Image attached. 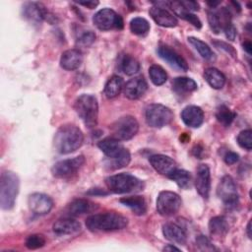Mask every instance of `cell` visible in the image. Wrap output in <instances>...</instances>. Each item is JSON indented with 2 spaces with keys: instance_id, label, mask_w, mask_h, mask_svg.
<instances>
[{
  "instance_id": "obj_19",
  "label": "cell",
  "mask_w": 252,
  "mask_h": 252,
  "mask_svg": "<svg viewBox=\"0 0 252 252\" xmlns=\"http://www.w3.org/2000/svg\"><path fill=\"white\" fill-rule=\"evenodd\" d=\"M195 187L203 198H208L211 189V173L207 164H200L197 169Z\"/></svg>"
},
{
  "instance_id": "obj_30",
  "label": "cell",
  "mask_w": 252,
  "mask_h": 252,
  "mask_svg": "<svg viewBox=\"0 0 252 252\" xmlns=\"http://www.w3.org/2000/svg\"><path fill=\"white\" fill-rule=\"evenodd\" d=\"M94 208V204L86 199H76L69 204L68 213L71 216H80L93 211Z\"/></svg>"
},
{
  "instance_id": "obj_44",
  "label": "cell",
  "mask_w": 252,
  "mask_h": 252,
  "mask_svg": "<svg viewBox=\"0 0 252 252\" xmlns=\"http://www.w3.org/2000/svg\"><path fill=\"white\" fill-rule=\"evenodd\" d=\"M224 34L226 36L227 39L229 40H234L235 36H236V29L234 28V26L232 25V23L228 24L224 29H223Z\"/></svg>"
},
{
  "instance_id": "obj_42",
  "label": "cell",
  "mask_w": 252,
  "mask_h": 252,
  "mask_svg": "<svg viewBox=\"0 0 252 252\" xmlns=\"http://www.w3.org/2000/svg\"><path fill=\"white\" fill-rule=\"evenodd\" d=\"M196 244L198 245L200 250L203 251H213L216 249L214 245L211 243V241L205 235H199L196 239Z\"/></svg>"
},
{
  "instance_id": "obj_33",
  "label": "cell",
  "mask_w": 252,
  "mask_h": 252,
  "mask_svg": "<svg viewBox=\"0 0 252 252\" xmlns=\"http://www.w3.org/2000/svg\"><path fill=\"white\" fill-rule=\"evenodd\" d=\"M120 67L126 75L132 76L139 72L140 63L133 56L126 54V55H123V57L121 58Z\"/></svg>"
},
{
  "instance_id": "obj_50",
  "label": "cell",
  "mask_w": 252,
  "mask_h": 252,
  "mask_svg": "<svg viewBox=\"0 0 252 252\" xmlns=\"http://www.w3.org/2000/svg\"><path fill=\"white\" fill-rule=\"evenodd\" d=\"M162 250H163V251H173V250H175V251H180L179 248H177L176 246H174V245H172V244H168V245L164 246Z\"/></svg>"
},
{
  "instance_id": "obj_3",
  "label": "cell",
  "mask_w": 252,
  "mask_h": 252,
  "mask_svg": "<svg viewBox=\"0 0 252 252\" xmlns=\"http://www.w3.org/2000/svg\"><path fill=\"white\" fill-rule=\"evenodd\" d=\"M20 189V180L13 171H3L0 177V205L3 210L14 207Z\"/></svg>"
},
{
  "instance_id": "obj_27",
  "label": "cell",
  "mask_w": 252,
  "mask_h": 252,
  "mask_svg": "<svg viewBox=\"0 0 252 252\" xmlns=\"http://www.w3.org/2000/svg\"><path fill=\"white\" fill-rule=\"evenodd\" d=\"M204 77L207 83L216 90L221 89L225 84V76L217 68L211 67L204 71Z\"/></svg>"
},
{
  "instance_id": "obj_2",
  "label": "cell",
  "mask_w": 252,
  "mask_h": 252,
  "mask_svg": "<svg viewBox=\"0 0 252 252\" xmlns=\"http://www.w3.org/2000/svg\"><path fill=\"white\" fill-rule=\"evenodd\" d=\"M128 219L120 214L108 212L94 214L87 218L86 226L89 230L96 231H113L126 227Z\"/></svg>"
},
{
  "instance_id": "obj_5",
  "label": "cell",
  "mask_w": 252,
  "mask_h": 252,
  "mask_svg": "<svg viewBox=\"0 0 252 252\" xmlns=\"http://www.w3.org/2000/svg\"><path fill=\"white\" fill-rule=\"evenodd\" d=\"M105 184L110 192L126 194L143 190L144 182L129 173H118L105 178Z\"/></svg>"
},
{
  "instance_id": "obj_6",
  "label": "cell",
  "mask_w": 252,
  "mask_h": 252,
  "mask_svg": "<svg viewBox=\"0 0 252 252\" xmlns=\"http://www.w3.org/2000/svg\"><path fill=\"white\" fill-rule=\"evenodd\" d=\"M146 122L149 126L161 128L168 125L173 119V112L170 108L159 103H152L146 107Z\"/></svg>"
},
{
  "instance_id": "obj_43",
  "label": "cell",
  "mask_w": 252,
  "mask_h": 252,
  "mask_svg": "<svg viewBox=\"0 0 252 252\" xmlns=\"http://www.w3.org/2000/svg\"><path fill=\"white\" fill-rule=\"evenodd\" d=\"M214 44H215L217 47L225 50V51H226L228 54H230L232 57H235V56H236V51L234 50V48H233L231 45H229V44H227V43H225V42H223V41H219V40L214 41Z\"/></svg>"
},
{
  "instance_id": "obj_25",
  "label": "cell",
  "mask_w": 252,
  "mask_h": 252,
  "mask_svg": "<svg viewBox=\"0 0 252 252\" xmlns=\"http://www.w3.org/2000/svg\"><path fill=\"white\" fill-rule=\"evenodd\" d=\"M167 5L171 8V10L174 12V14L178 17H180L181 19L189 22L190 24H192L195 28L197 29H201L202 27V23L199 20V18L197 16H195L194 14H192L191 12L187 11L180 2L177 1H173V2H167Z\"/></svg>"
},
{
  "instance_id": "obj_17",
  "label": "cell",
  "mask_w": 252,
  "mask_h": 252,
  "mask_svg": "<svg viewBox=\"0 0 252 252\" xmlns=\"http://www.w3.org/2000/svg\"><path fill=\"white\" fill-rule=\"evenodd\" d=\"M150 15L152 19L160 27L164 28H173L177 25V19L173 14H171L164 7L159 5L153 6L150 9Z\"/></svg>"
},
{
  "instance_id": "obj_38",
  "label": "cell",
  "mask_w": 252,
  "mask_h": 252,
  "mask_svg": "<svg viewBox=\"0 0 252 252\" xmlns=\"http://www.w3.org/2000/svg\"><path fill=\"white\" fill-rule=\"evenodd\" d=\"M46 240L42 234H31L27 237L25 245L28 249L34 250L44 246Z\"/></svg>"
},
{
  "instance_id": "obj_51",
  "label": "cell",
  "mask_w": 252,
  "mask_h": 252,
  "mask_svg": "<svg viewBox=\"0 0 252 252\" xmlns=\"http://www.w3.org/2000/svg\"><path fill=\"white\" fill-rule=\"evenodd\" d=\"M246 231H247V235L249 238H251V221L249 220L247 223V227H246Z\"/></svg>"
},
{
  "instance_id": "obj_26",
  "label": "cell",
  "mask_w": 252,
  "mask_h": 252,
  "mask_svg": "<svg viewBox=\"0 0 252 252\" xmlns=\"http://www.w3.org/2000/svg\"><path fill=\"white\" fill-rule=\"evenodd\" d=\"M120 203L130 208L135 215L142 216L147 212V203L142 196H129L120 199Z\"/></svg>"
},
{
  "instance_id": "obj_34",
  "label": "cell",
  "mask_w": 252,
  "mask_h": 252,
  "mask_svg": "<svg viewBox=\"0 0 252 252\" xmlns=\"http://www.w3.org/2000/svg\"><path fill=\"white\" fill-rule=\"evenodd\" d=\"M168 178L175 181L180 188H184V189L188 188L191 185V180H192L191 174L187 170L178 169V168H176Z\"/></svg>"
},
{
  "instance_id": "obj_10",
  "label": "cell",
  "mask_w": 252,
  "mask_h": 252,
  "mask_svg": "<svg viewBox=\"0 0 252 252\" xmlns=\"http://www.w3.org/2000/svg\"><path fill=\"white\" fill-rule=\"evenodd\" d=\"M217 193L227 209H234L238 205L237 187L231 176L225 175L221 178Z\"/></svg>"
},
{
  "instance_id": "obj_49",
  "label": "cell",
  "mask_w": 252,
  "mask_h": 252,
  "mask_svg": "<svg viewBox=\"0 0 252 252\" xmlns=\"http://www.w3.org/2000/svg\"><path fill=\"white\" fill-rule=\"evenodd\" d=\"M243 48H244V50H245L248 54H251V52H252V44H251L250 40H245V41L243 42Z\"/></svg>"
},
{
  "instance_id": "obj_12",
  "label": "cell",
  "mask_w": 252,
  "mask_h": 252,
  "mask_svg": "<svg viewBox=\"0 0 252 252\" xmlns=\"http://www.w3.org/2000/svg\"><path fill=\"white\" fill-rule=\"evenodd\" d=\"M23 15L26 19L37 24L41 23L43 20L51 24L55 21V17L50 14L41 3L37 2L26 3L23 7Z\"/></svg>"
},
{
  "instance_id": "obj_40",
  "label": "cell",
  "mask_w": 252,
  "mask_h": 252,
  "mask_svg": "<svg viewBox=\"0 0 252 252\" xmlns=\"http://www.w3.org/2000/svg\"><path fill=\"white\" fill-rule=\"evenodd\" d=\"M252 131L250 129H247V130H243L241 131L238 136H237V143L238 145L247 150V151H250L251 148H252Z\"/></svg>"
},
{
  "instance_id": "obj_22",
  "label": "cell",
  "mask_w": 252,
  "mask_h": 252,
  "mask_svg": "<svg viewBox=\"0 0 252 252\" xmlns=\"http://www.w3.org/2000/svg\"><path fill=\"white\" fill-rule=\"evenodd\" d=\"M83 62V55L79 49H68L64 51L60 58V66L67 70L73 71L78 69Z\"/></svg>"
},
{
  "instance_id": "obj_16",
  "label": "cell",
  "mask_w": 252,
  "mask_h": 252,
  "mask_svg": "<svg viewBox=\"0 0 252 252\" xmlns=\"http://www.w3.org/2000/svg\"><path fill=\"white\" fill-rule=\"evenodd\" d=\"M152 166L160 174L169 177L177 168L176 162L168 156L154 155L149 158Z\"/></svg>"
},
{
  "instance_id": "obj_45",
  "label": "cell",
  "mask_w": 252,
  "mask_h": 252,
  "mask_svg": "<svg viewBox=\"0 0 252 252\" xmlns=\"http://www.w3.org/2000/svg\"><path fill=\"white\" fill-rule=\"evenodd\" d=\"M239 159V156L234 152H228L224 156V161L226 164H233L237 162Z\"/></svg>"
},
{
  "instance_id": "obj_39",
  "label": "cell",
  "mask_w": 252,
  "mask_h": 252,
  "mask_svg": "<svg viewBox=\"0 0 252 252\" xmlns=\"http://www.w3.org/2000/svg\"><path fill=\"white\" fill-rule=\"evenodd\" d=\"M131 159V155L129 153L128 150H126L120 157L116 158H112L109 166L111 169H118V168H122L124 166H127L130 162Z\"/></svg>"
},
{
  "instance_id": "obj_28",
  "label": "cell",
  "mask_w": 252,
  "mask_h": 252,
  "mask_svg": "<svg viewBox=\"0 0 252 252\" xmlns=\"http://www.w3.org/2000/svg\"><path fill=\"white\" fill-rule=\"evenodd\" d=\"M228 222L226 219L222 216L214 217L209 221V230L210 233L214 236H224L228 232Z\"/></svg>"
},
{
  "instance_id": "obj_37",
  "label": "cell",
  "mask_w": 252,
  "mask_h": 252,
  "mask_svg": "<svg viewBox=\"0 0 252 252\" xmlns=\"http://www.w3.org/2000/svg\"><path fill=\"white\" fill-rule=\"evenodd\" d=\"M216 117L218 121L223 126H229L233 121V119L235 118V113L231 111L227 106L220 105L217 109Z\"/></svg>"
},
{
  "instance_id": "obj_8",
  "label": "cell",
  "mask_w": 252,
  "mask_h": 252,
  "mask_svg": "<svg viewBox=\"0 0 252 252\" xmlns=\"http://www.w3.org/2000/svg\"><path fill=\"white\" fill-rule=\"evenodd\" d=\"M93 22L100 31H109L112 29L122 30L124 26L122 17L109 8L97 11L93 17Z\"/></svg>"
},
{
  "instance_id": "obj_21",
  "label": "cell",
  "mask_w": 252,
  "mask_h": 252,
  "mask_svg": "<svg viewBox=\"0 0 252 252\" xmlns=\"http://www.w3.org/2000/svg\"><path fill=\"white\" fill-rule=\"evenodd\" d=\"M181 119L187 126L197 128L201 126L204 121V112L202 108L197 105H188L183 108Z\"/></svg>"
},
{
  "instance_id": "obj_24",
  "label": "cell",
  "mask_w": 252,
  "mask_h": 252,
  "mask_svg": "<svg viewBox=\"0 0 252 252\" xmlns=\"http://www.w3.org/2000/svg\"><path fill=\"white\" fill-rule=\"evenodd\" d=\"M162 233L164 237L172 242L178 244H185L186 233L184 229L173 222H167L162 226Z\"/></svg>"
},
{
  "instance_id": "obj_9",
  "label": "cell",
  "mask_w": 252,
  "mask_h": 252,
  "mask_svg": "<svg viewBox=\"0 0 252 252\" xmlns=\"http://www.w3.org/2000/svg\"><path fill=\"white\" fill-rule=\"evenodd\" d=\"M181 204V198L175 192L161 191L157 199V210L159 215L170 217L179 211Z\"/></svg>"
},
{
  "instance_id": "obj_29",
  "label": "cell",
  "mask_w": 252,
  "mask_h": 252,
  "mask_svg": "<svg viewBox=\"0 0 252 252\" xmlns=\"http://www.w3.org/2000/svg\"><path fill=\"white\" fill-rule=\"evenodd\" d=\"M124 88V81L119 76H112L104 86V94L107 98L116 97Z\"/></svg>"
},
{
  "instance_id": "obj_31",
  "label": "cell",
  "mask_w": 252,
  "mask_h": 252,
  "mask_svg": "<svg viewBox=\"0 0 252 252\" xmlns=\"http://www.w3.org/2000/svg\"><path fill=\"white\" fill-rule=\"evenodd\" d=\"M197 83L188 77H177L173 81V89L178 93H190L197 90Z\"/></svg>"
},
{
  "instance_id": "obj_15",
  "label": "cell",
  "mask_w": 252,
  "mask_h": 252,
  "mask_svg": "<svg viewBox=\"0 0 252 252\" xmlns=\"http://www.w3.org/2000/svg\"><path fill=\"white\" fill-rule=\"evenodd\" d=\"M158 54L161 59L167 62L171 67L180 71L188 70V64L186 60L181 55H179L175 50L171 49L169 46L159 45L158 47Z\"/></svg>"
},
{
  "instance_id": "obj_36",
  "label": "cell",
  "mask_w": 252,
  "mask_h": 252,
  "mask_svg": "<svg viewBox=\"0 0 252 252\" xmlns=\"http://www.w3.org/2000/svg\"><path fill=\"white\" fill-rule=\"evenodd\" d=\"M130 30L134 34L144 35L150 31V24L144 18H134L130 22Z\"/></svg>"
},
{
  "instance_id": "obj_35",
  "label": "cell",
  "mask_w": 252,
  "mask_h": 252,
  "mask_svg": "<svg viewBox=\"0 0 252 252\" xmlns=\"http://www.w3.org/2000/svg\"><path fill=\"white\" fill-rule=\"evenodd\" d=\"M149 76L156 86L163 85L167 80V74L159 65H152L149 68Z\"/></svg>"
},
{
  "instance_id": "obj_7",
  "label": "cell",
  "mask_w": 252,
  "mask_h": 252,
  "mask_svg": "<svg viewBox=\"0 0 252 252\" xmlns=\"http://www.w3.org/2000/svg\"><path fill=\"white\" fill-rule=\"evenodd\" d=\"M139 130L137 119L131 115L122 116L117 119L111 126L112 137L119 141H127L132 139Z\"/></svg>"
},
{
  "instance_id": "obj_11",
  "label": "cell",
  "mask_w": 252,
  "mask_h": 252,
  "mask_svg": "<svg viewBox=\"0 0 252 252\" xmlns=\"http://www.w3.org/2000/svg\"><path fill=\"white\" fill-rule=\"evenodd\" d=\"M85 163V158L78 156L72 158L63 159L53 164L51 173L56 178H66L75 174Z\"/></svg>"
},
{
  "instance_id": "obj_18",
  "label": "cell",
  "mask_w": 252,
  "mask_h": 252,
  "mask_svg": "<svg viewBox=\"0 0 252 252\" xmlns=\"http://www.w3.org/2000/svg\"><path fill=\"white\" fill-rule=\"evenodd\" d=\"M148 84L143 77H135L124 84L123 93L124 95L129 99L140 98L147 91Z\"/></svg>"
},
{
  "instance_id": "obj_32",
  "label": "cell",
  "mask_w": 252,
  "mask_h": 252,
  "mask_svg": "<svg viewBox=\"0 0 252 252\" xmlns=\"http://www.w3.org/2000/svg\"><path fill=\"white\" fill-rule=\"evenodd\" d=\"M187 39H188V42L199 52V54L203 58L207 60H211L214 58V52L212 51V49L207 43H205L201 39L194 36H189Z\"/></svg>"
},
{
  "instance_id": "obj_1",
  "label": "cell",
  "mask_w": 252,
  "mask_h": 252,
  "mask_svg": "<svg viewBox=\"0 0 252 252\" xmlns=\"http://www.w3.org/2000/svg\"><path fill=\"white\" fill-rule=\"evenodd\" d=\"M84 142L81 129L75 125L66 124L58 128L54 135L55 150L60 154H70L78 150Z\"/></svg>"
},
{
  "instance_id": "obj_48",
  "label": "cell",
  "mask_w": 252,
  "mask_h": 252,
  "mask_svg": "<svg viewBox=\"0 0 252 252\" xmlns=\"http://www.w3.org/2000/svg\"><path fill=\"white\" fill-rule=\"evenodd\" d=\"M88 194L90 195H106L107 192L101 190V189H98V188H94V189H91Z\"/></svg>"
},
{
  "instance_id": "obj_46",
  "label": "cell",
  "mask_w": 252,
  "mask_h": 252,
  "mask_svg": "<svg viewBox=\"0 0 252 252\" xmlns=\"http://www.w3.org/2000/svg\"><path fill=\"white\" fill-rule=\"evenodd\" d=\"M180 3L189 12L198 11L199 10V4L196 1H181Z\"/></svg>"
},
{
  "instance_id": "obj_47",
  "label": "cell",
  "mask_w": 252,
  "mask_h": 252,
  "mask_svg": "<svg viewBox=\"0 0 252 252\" xmlns=\"http://www.w3.org/2000/svg\"><path fill=\"white\" fill-rule=\"evenodd\" d=\"M78 4L85 6L89 9H94L98 5V2L97 1H87V2H78Z\"/></svg>"
},
{
  "instance_id": "obj_4",
  "label": "cell",
  "mask_w": 252,
  "mask_h": 252,
  "mask_svg": "<svg viewBox=\"0 0 252 252\" xmlns=\"http://www.w3.org/2000/svg\"><path fill=\"white\" fill-rule=\"evenodd\" d=\"M75 111L88 128H94L97 124L98 103L94 95L90 94H81L75 101Z\"/></svg>"
},
{
  "instance_id": "obj_41",
  "label": "cell",
  "mask_w": 252,
  "mask_h": 252,
  "mask_svg": "<svg viewBox=\"0 0 252 252\" xmlns=\"http://www.w3.org/2000/svg\"><path fill=\"white\" fill-rule=\"evenodd\" d=\"M95 40V33L92 31L86 32L81 34V36L77 39V44L81 47H89Z\"/></svg>"
},
{
  "instance_id": "obj_20",
  "label": "cell",
  "mask_w": 252,
  "mask_h": 252,
  "mask_svg": "<svg viewBox=\"0 0 252 252\" xmlns=\"http://www.w3.org/2000/svg\"><path fill=\"white\" fill-rule=\"evenodd\" d=\"M97 146L102 151V153L110 159L120 157L127 150L123 147L119 140L113 137H107L99 141Z\"/></svg>"
},
{
  "instance_id": "obj_14",
  "label": "cell",
  "mask_w": 252,
  "mask_h": 252,
  "mask_svg": "<svg viewBox=\"0 0 252 252\" xmlns=\"http://www.w3.org/2000/svg\"><path fill=\"white\" fill-rule=\"evenodd\" d=\"M28 204L30 210L38 216L48 214L53 207L52 199L43 193H32L30 195Z\"/></svg>"
},
{
  "instance_id": "obj_13",
  "label": "cell",
  "mask_w": 252,
  "mask_h": 252,
  "mask_svg": "<svg viewBox=\"0 0 252 252\" xmlns=\"http://www.w3.org/2000/svg\"><path fill=\"white\" fill-rule=\"evenodd\" d=\"M208 22L211 30L215 33H220V31L231 23V14L227 8H220L219 10L211 9L207 13Z\"/></svg>"
},
{
  "instance_id": "obj_23",
  "label": "cell",
  "mask_w": 252,
  "mask_h": 252,
  "mask_svg": "<svg viewBox=\"0 0 252 252\" xmlns=\"http://www.w3.org/2000/svg\"><path fill=\"white\" fill-rule=\"evenodd\" d=\"M52 229L58 235L74 234L81 230V224L78 220L74 219L65 218L55 221L52 226Z\"/></svg>"
}]
</instances>
